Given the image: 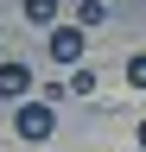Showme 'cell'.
Instances as JSON below:
<instances>
[{
	"mask_svg": "<svg viewBox=\"0 0 146 152\" xmlns=\"http://www.w3.org/2000/svg\"><path fill=\"white\" fill-rule=\"evenodd\" d=\"M83 51H89V32L83 26H51L45 32V57H51V64H70V70H76Z\"/></svg>",
	"mask_w": 146,
	"mask_h": 152,
	"instance_id": "7a4b0ae2",
	"label": "cell"
},
{
	"mask_svg": "<svg viewBox=\"0 0 146 152\" xmlns=\"http://www.w3.org/2000/svg\"><path fill=\"white\" fill-rule=\"evenodd\" d=\"M102 19H108V0H76V26L83 32H95Z\"/></svg>",
	"mask_w": 146,
	"mask_h": 152,
	"instance_id": "5b68a950",
	"label": "cell"
},
{
	"mask_svg": "<svg viewBox=\"0 0 146 152\" xmlns=\"http://www.w3.org/2000/svg\"><path fill=\"white\" fill-rule=\"evenodd\" d=\"M57 13H64V0H26V19H32V26H57Z\"/></svg>",
	"mask_w": 146,
	"mask_h": 152,
	"instance_id": "277c9868",
	"label": "cell"
},
{
	"mask_svg": "<svg viewBox=\"0 0 146 152\" xmlns=\"http://www.w3.org/2000/svg\"><path fill=\"white\" fill-rule=\"evenodd\" d=\"M95 89H102L95 64H76V70H70V95H95Z\"/></svg>",
	"mask_w": 146,
	"mask_h": 152,
	"instance_id": "8992f818",
	"label": "cell"
},
{
	"mask_svg": "<svg viewBox=\"0 0 146 152\" xmlns=\"http://www.w3.org/2000/svg\"><path fill=\"white\" fill-rule=\"evenodd\" d=\"M127 83H134V89H146V51H134V57H127Z\"/></svg>",
	"mask_w": 146,
	"mask_h": 152,
	"instance_id": "52a82bcc",
	"label": "cell"
},
{
	"mask_svg": "<svg viewBox=\"0 0 146 152\" xmlns=\"http://www.w3.org/2000/svg\"><path fill=\"white\" fill-rule=\"evenodd\" d=\"M0 102H32V70L26 64H0Z\"/></svg>",
	"mask_w": 146,
	"mask_h": 152,
	"instance_id": "3957f363",
	"label": "cell"
},
{
	"mask_svg": "<svg viewBox=\"0 0 146 152\" xmlns=\"http://www.w3.org/2000/svg\"><path fill=\"white\" fill-rule=\"evenodd\" d=\"M140 152H146V121H140Z\"/></svg>",
	"mask_w": 146,
	"mask_h": 152,
	"instance_id": "ba28073f",
	"label": "cell"
},
{
	"mask_svg": "<svg viewBox=\"0 0 146 152\" xmlns=\"http://www.w3.org/2000/svg\"><path fill=\"white\" fill-rule=\"evenodd\" d=\"M13 133H19L26 146H45L51 133H57V108H51L45 95H32V102H19V108H13Z\"/></svg>",
	"mask_w": 146,
	"mask_h": 152,
	"instance_id": "6da1fadb",
	"label": "cell"
}]
</instances>
